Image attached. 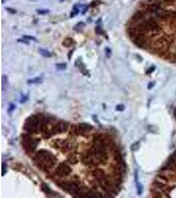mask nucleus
<instances>
[{
	"mask_svg": "<svg viewBox=\"0 0 176 198\" xmlns=\"http://www.w3.org/2000/svg\"><path fill=\"white\" fill-rule=\"evenodd\" d=\"M67 159H68V161H69L70 163L73 164H76L77 162H78V160H77L76 156L74 155H71L69 156Z\"/></svg>",
	"mask_w": 176,
	"mask_h": 198,
	"instance_id": "nucleus-16",
	"label": "nucleus"
},
{
	"mask_svg": "<svg viewBox=\"0 0 176 198\" xmlns=\"http://www.w3.org/2000/svg\"><path fill=\"white\" fill-rule=\"evenodd\" d=\"M15 108V106L13 104H10V106H9V108L8 112H11Z\"/></svg>",
	"mask_w": 176,
	"mask_h": 198,
	"instance_id": "nucleus-32",
	"label": "nucleus"
},
{
	"mask_svg": "<svg viewBox=\"0 0 176 198\" xmlns=\"http://www.w3.org/2000/svg\"><path fill=\"white\" fill-rule=\"evenodd\" d=\"M23 145L26 150L34 151L38 145V141L33 139L29 135L25 134L23 135Z\"/></svg>",
	"mask_w": 176,
	"mask_h": 198,
	"instance_id": "nucleus-3",
	"label": "nucleus"
},
{
	"mask_svg": "<svg viewBox=\"0 0 176 198\" xmlns=\"http://www.w3.org/2000/svg\"><path fill=\"white\" fill-rule=\"evenodd\" d=\"M154 70V68H151L148 70L147 71H146V73L148 74V73H152V71Z\"/></svg>",
	"mask_w": 176,
	"mask_h": 198,
	"instance_id": "nucleus-34",
	"label": "nucleus"
},
{
	"mask_svg": "<svg viewBox=\"0 0 176 198\" xmlns=\"http://www.w3.org/2000/svg\"><path fill=\"white\" fill-rule=\"evenodd\" d=\"M106 56L108 57H110L111 54V50L108 47L106 48Z\"/></svg>",
	"mask_w": 176,
	"mask_h": 198,
	"instance_id": "nucleus-27",
	"label": "nucleus"
},
{
	"mask_svg": "<svg viewBox=\"0 0 176 198\" xmlns=\"http://www.w3.org/2000/svg\"><path fill=\"white\" fill-rule=\"evenodd\" d=\"M174 116H175V117H176V109L175 110V112H174Z\"/></svg>",
	"mask_w": 176,
	"mask_h": 198,
	"instance_id": "nucleus-37",
	"label": "nucleus"
},
{
	"mask_svg": "<svg viewBox=\"0 0 176 198\" xmlns=\"http://www.w3.org/2000/svg\"><path fill=\"white\" fill-rule=\"evenodd\" d=\"M92 130V126L87 124H79L75 127V131L78 134H84Z\"/></svg>",
	"mask_w": 176,
	"mask_h": 198,
	"instance_id": "nucleus-6",
	"label": "nucleus"
},
{
	"mask_svg": "<svg viewBox=\"0 0 176 198\" xmlns=\"http://www.w3.org/2000/svg\"><path fill=\"white\" fill-rule=\"evenodd\" d=\"M78 13H79V9H77V5H75V7H73V11L72 13H71V17H75V15H77Z\"/></svg>",
	"mask_w": 176,
	"mask_h": 198,
	"instance_id": "nucleus-20",
	"label": "nucleus"
},
{
	"mask_svg": "<svg viewBox=\"0 0 176 198\" xmlns=\"http://www.w3.org/2000/svg\"><path fill=\"white\" fill-rule=\"evenodd\" d=\"M71 172H72V169L71 168V167L64 163L60 164V165L55 169V172L60 176H68L71 174Z\"/></svg>",
	"mask_w": 176,
	"mask_h": 198,
	"instance_id": "nucleus-5",
	"label": "nucleus"
},
{
	"mask_svg": "<svg viewBox=\"0 0 176 198\" xmlns=\"http://www.w3.org/2000/svg\"><path fill=\"white\" fill-rule=\"evenodd\" d=\"M103 196L100 193L98 192H92V191H89L88 193L86 195V198H102Z\"/></svg>",
	"mask_w": 176,
	"mask_h": 198,
	"instance_id": "nucleus-9",
	"label": "nucleus"
},
{
	"mask_svg": "<svg viewBox=\"0 0 176 198\" xmlns=\"http://www.w3.org/2000/svg\"><path fill=\"white\" fill-rule=\"evenodd\" d=\"M73 40L72 38H67L63 41V46H65V47H69V46H71L73 44Z\"/></svg>",
	"mask_w": 176,
	"mask_h": 198,
	"instance_id": "nucleus-14",
	"label": "nucleus"
},
{
	"mask_svg": "<svg viewBox=\"0 0 176 198\" xmlns=\"http://www.w3.org/2000/svg\"><path fill=\"white\" fill-rule=\"evenodd\" d=\"M69 124L67 122L65 121H60L56 124V128H57V133H63L67 130Z\"/></svg>",
	"mask_w": 176,
	"mask_h": 198,
	"instance_id": "nucleus-7",
	"label": "nucleus"
},
{
	"mask_svg": "<svg viewBox=\"0 0 176 198\" xmlns=\"http://www.w3.org/2000/svg\"><path fill=\"white\" fill-rule=\"evenodd\" d=\"M6 10H7L9 13H11V14H15V13H17V11H16L15 9H14L7 7V8H6Z\"/></svg>",
	"mask_w": 176,
	"mask_h": 198,
	"instance_id": "nucleus-26",
	"label": "nucleus"
},
{
	"mask_svg": "<svg viewBox=\"0 0 176 198\" xmlns=\"http://www.w3.org/2000/svg\"><path fill=\"white\" fill-rule=\"evenodd\" d=\"M42 81V78L40 77H36L34 79H29V81H27V83L29 84H34V83H40Z\"/></svg>",
	"mask_w": 176,
	"mask_h": 198,
	"instance_id": "nucleus-17",
	"label": "nucleus"
},
{
	"mask_svg": "<svg viewBox=\"0 0 176 198\" xmlns=\"http://www.w3.org/2000/svg\"><path fill=\"white\" fill-rule=\"evenodd\" d=\"M114 158L117 162H121L123 161V156L119 151H116L114 155Z\"/></svg>",
	"mask_w": 176,
	"mask_h": 198,
	"instance_id": "nucleus-13",
	"label": "nucleus"
},
{
	"mask_svg": "<svg viewBox=\"0 0 176 198\" xmlns=\"http://www.w3.org/2000/svg\"><path fill=\"white\" fill-rule=\"evenodd\" d=\"M56 68L58 70H64L67 68V64L65 63H61L56 64Z\"/></svg>",
	"mask_w": 176,
	"mask_h": 198,
	"instance_id": "nucleus-18",
	"label": "nucleus"
},
{
	"mask_svg": "<svg viewBox=\"0 0 176 198\" xmlns=\"http://www.w3.org/2000/svg\"><path fill=\"white\" fill-rule=\"evenodd\" d=\"M92 174L94 176V177L96 178H97L98 180H102L104 178V176H105V173H104V171L102 169H96L93 171L92 172Z\"/></svg>",
	"mask_w": 176,
	"mask_h": 198,
	"instance_id": "nucleus-8",
	"label": "nucleus"
},
{
	"mask_svg": "<svg viewBox=\"0 0 176 198\" xmlns=\"http://www.w3.org/2000/svg\"><path fill=\"white\" fill-rule=\"evenodd\" d=\"M136 188H137V192L139 195H141V193L142 192V186L141 184L140 183H137L136 184Z\"/></svg>",
	"mask_w": 176,
	"mask_h": 198,
	"instance_id": "nucleus-21",
	"label": "nucleus"
},
{
	"mask_svg": "<svg viewBox=\"0 0 176 198\" xmlns=\"http://www.w3.org/2000/svg\"><path fill=\"white\" fill-rule=\"evenodd\" d=\"M40 120L37 116H31L26 120L24 129L29 133H34L40 125Z\"/></svg>",
	"mask_w": 176,
	"mask_h": 198,
	"instance_id": "nucleus-2",
	"label": "nucleus"
},
{
	"mask_svg": "<svg viewBox=\"0 0 176 198\" xmlns=\"http://www.w3.org/2000/svg\"><path fill=\"white\" fill-rule=\"evenodd\" d=\"M27 99H28V96H23V98L20 99V103H23V102H26V101L27 100Z\"/></svg>",
	"mask_w": 176,
	"mask_h": 198,
	"instance_id": "nucleus-33",
	"label": "nucleus"
},
{
	"mask_svg": "<svg viewBox=\"0 0 176 198\" xmlns=\"http://www.w3.org/2000/svg\"><path fill=\"white\" fill-rule=\"evenodd\" d=\"M36 160L38 164H40L41 167L48 168L54 167L56 158L50 151L42 149L38 152Z\"/></svg>",
	"mask_w": 176,
	"mask_h": 198,
	"instance_id": "nucleus-1",
	"label": "nucleus"
},
{
	"mask_svg": "<svg viewBox=\"0 0 176 198\" xmlns=\"http://www.w3.org/2000/svg\"><path fill=\"white\" fill-rule=\"evenodd\" d=\"M85 26V24L83 23V22H80V23H79L78 24H77L76 25V26H75L73 28L74 30H77V31H79L80 28H82V27H84Z\"/></svg>",
	"mask_w": 176,
	"mask_h": 198,
	"instance_id": "nucleus-19",
	"label": "nucleus"
},
{
	"mask_svg": "<svg viewBox=\"0 0 176 198\" xmlns=\"http://www.w3.org/2000/svg\"><path fill=\"white\" fill-rule=\"evenodd\" d=\"M138 148H139V142H136L131 146V150H136Z\"/></svg>",
	"mask_w": 176,
	"mask_h": 198,
	"instance_id": "nucleus-29",
	"label": "nucleus"
},
{
	"mask_svg": "<svg viewBox=\"0 0 176 198\" xmlns=\"http://www.w3.org/2000/svg\"><path fill=\"white\" fill-rule=\"evenodd\" d=\"M99 3H100V2L99 1H98V0H96V1H94L93 2H92V3L90 5V7H96L97 5H98Z\"/></svg>",
	"mask_w": 176,
	"mask_h": 198,
	"instance_id": "nucleus-28",
	"label": "nucleus"
},
{
	"mask_svg": "<svg viewBox=\"0 0 176 198\" xmlns=\"http://www.w3.org/2000/svg\"><path fill=\"white\" fill-rule=\"evenodd\" d=\"M135 181H136L137 179H138V174H137V172L136 171L135 172Z\"/></svg>",
	"mask_w": 176,
	"mask_h": 198,
	"instance_id": "nucleus-36",
	"label": "nucleus"
},
{
	"mask_svg": "<svg viewBox=\"0 0 176 198\" xmlns=\"http://www.w3.org/2000/svg\"><path fill=\"white\" fill-rule=\"evenodd\" d=\"M153 185L154 186L156 187L157 188H158V189H160V190H163L165 187H166V185H165L164 184H163L161 182L157 181V180L154 182Z\"/></svg>",
	"mask_w": 176,
	"mask_h": 198,
	"instance_id": "nucleus-12",
	"label": "nucleus"
},
{
	"mask_svg": "<svg viewBox=\"0 0 176 198\" xmlns=\"http://www.w3.org/2000/svg\"><path fill=\"white\" fill-rule=\"evenodd\" d=\"M26 39H25V38H24V39H18L17 40V41L18 42H22V43H24V44H29V41H27V40H26Z\"/></svg>",
	"mask_w": 176,
	"mask_h": 198,
	"instance_id": "nucleus-31",
	"label": "nucleus"
},
{
	"mask_svg": "<svg viewBox=\"0 0 176 198\" xmlns=\"http://www.w3.org/2000/svg\"><path fill=\"white\" fill-rule=\"evenodd\" d=\"M82 162H83V163L86 164H92V157H91V153L86 154V155L82 157Z\"/></svg>",
	"mask_w": 176,
	"mask_h": 198,
	"instance_id": "nucleus-10",
	"label": "nucleus"
},
{
	"mask_svg": "<svg viewBox=\"0 0 176 198\" xmlns=\"http://www.w3.org/2000/svg\"><path fill=\"white\" fill-rule=\"evenodd\" d=\"M116 110L117 111H123L125 110V106L123 104H119L116 106Z\"/></svg>",
	"mask_w": 176,
	"mask_h": 198,
	"instance_id": "nucleus-24",
	"label": "nucleus"
},
{
	"mask_svg": "<svg viewBox=\"0 0 176 198\" xmlns=\"http://www.w3.org/2000/svg\"><path fill=\"white\" fill-rule=\"evenodd\" d=\"M41 189L46 194H50V193H51V190H50V188H49V186L47 184H42V185H41Z\"/></svg>",
	"mask_w": 176,
	"mask_h": 198,
	"instance_id": "nucleus-11",
	"label": "nucleus"
},
{
	"mask_svg": "<svg viewBox=\"0 0 176 198\" xmlns=\"http://www.w3.org/2000/svg\"><path fill=\"white\" fill-rule=\"evenodd\" d=\"M36 12L38 14L45 15L48 13L49 10H48V9H38V10H36Z\"/></svg>",
	"mask_w": 176,
	"mask_h": 198,
	"instance_id": "nucleus-22",
	"label": "nucleus"
},
{
	"mask_svg": "<svg viewBox=\"0 0 176 198\" xmlns=\"http://www.w3.org/2000/svg\"><path fill=\"white\" fill-rule=\"evenodd\" d=\"M153 86H154L153 83H150L148 84V89H151V88Z\"/></svg>",
	"mask_w": 176,
	"mask_h": 198,
	"instance_id": "nucleus-35",
	"label": "nucleus"
},
{
	"mask_svg": "<svg viewBox=\"0 0 176 198\" xmlns=\"http://www.w3.org/2000/svg\"><path fill=\"white\" fill-rule=\"evenodd\" d=\"M95 31H96V32L98 34H102L103 33L102 30V28H101L100 26H97L95 28Z\"/></svg>",
	"mask_w": 176,
	"mask_h": 198,
	"instance_id": "nucleus-23",
	"label": "nucleus"
},
{
	"mask_svg": "<svg viewBox=\"0 0 176 198\" xmlns=\"http://www.w3.org/2000/svg\"><path fill=\"white\" fill-rule=\"evenodd\" d=\"M62 188L65 192L72 194L74 197L76 195L80 188L79 184L77 182H64L62 184Z\"/></svg>",
	"mask_w": 176,
	"mask_h": 198,
	"instance_id": "nucleus-4",
	"label": "nucleus"
},
{
	"mask_svg": "<svg viewBox=\"0 0 176 198\" xmlns=\"http://www.w3.org/2000/svg\"><path fill=\"white\" fill-rule=\"evenodd\" d=\"M23 38L27 40H34V41H36V39L32 36H29V35H25L23 36Z\"/></svg>",
	"mask_w": 176,
	"mask_h": 198,
	"instance_id": "nucleus-25",
	"label": "nucleus"
},
{
	"mask_svg": "<svg viewBox=\"0 0 176 198\" xmlns=\"http://www.w3.org/2000/svg\"><path fill=\"white\" fill-rule=\"evenodd\" d=\"M6 170H7V167H6V164L5 165L4 163L2 164V176L5 174V173L6 172Z\"/></svg>",
	"mask_w": 176,
	"mask_h": 198,
	"instance_id": "nucleus-30",
	"label": "nucleus"
},
{
	"mask_svg": "<svg viewBox=\"0 0 176 198\" xmlns=\"http://www.w3.org/2000/svg\"><path fill=\"white\" fill-rule=\"evenodd\" d=\"M39 52L42 56L45 57H49L51 56V53L48 50H44V49H42V48L39 49Z\"/></svg>",
	"mask_w": 176,
	"mask_h": 198,
	"instance_id": "nucleus-15",
	"label": "nucleus"
}]
</instances>
